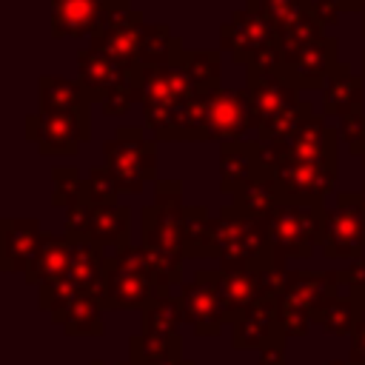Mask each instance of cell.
Instances as JSON below:
<instances>
[{"mask_svg": "<svg viewBox=\"0 0 365 365\" xmlns=\"http://www.w3.org/2000/svg\"><path fill=\"white\" fill-rule=\"evenodd\" d=\"M254 131L251 103L245 88H214L182 103L163 128L154 131V140H245Z\"/></svg>", "mask_w": 365, "mask_h": 365, "instance_id": "1", "label": "cell"}, {"mask_svg": "<svg viewBox=\"0 0 365 365\" xmlns=\"http://www.w3.org/2000/svg\"><path fill=\"white\" fill-rule=\"evenodd\" d=\"M160 297H168V291H163L154 262L143 245L140 248L125 245V248L114 251V257L106 259L103 285L97 291L100 305H106V308H148Z\"/></svg>", "mask_w": 365, "mask_h": 365, "instance_id": "2", "label": "cell"}, {"mask_svg": "<svg viewBox=\"0 0 365 365\" xmlns=\"http://www.w3.org/2000/svg\"><path fill=\"white\" fill-rule=\"evenodd\" d=\"M220 46L231 51L234 63L245 66V71H277L285 66L279 34L245 6L220 26Z\"/></svg>", "mask_w": 365, "mask_h": 365, "instance_id": "3", "label": "cell"}, {"mask_svg": "<svg viewBox=\"0 0 365 365\" xmlns=\"http://www.w3.org/2000/svg\"><path fill=\"white\" fill-rule=\"evenodd\" d=\"M185 51L188 48H182V43H177V48L171 51V57L163 66L148 68V80H145V91H143V125L151 131L163 128L165 120L191 97L208 94L200 88Z\"/></svg>", "mask_w": 365, "mask_h": 365, "instance_id": "4", "label": "cell"}, {"mask_svg": "<svg viewBox=\"0 0 365 365\" xmlns=\"http://www.w3.org/2000/svg\"><path fill=\"white\" fill-rule=\"evenodd\" d=\"M103 165L117 182L120 194H140L143 182L157 174V140L137 125H120L103 143Z\"/></svg>", "mask_w": 365, "mask_h": 365, "instance_id": "5", "label": "cell"}, {"mask_svg": "<svg viewBox=\"0 0 365 365\" xmlns=\"http://www.w3.org/2000/svg\"><path fill=\"white\" fill-rule=\"evenodd\" d=\"M325 220L328 208L325 205H297V202H282L268 220V242L271 251L285 262V259H308L314 248L325 242Z\"/></svg>", "mask_w": 365, "mask_h": 365, "instance_id": "6", "label": "cell"}, {"mask_svg": "<svg viewBox=\"0 0 365 365\" xmlns=\"http://www.w3.org/2000/svg\"><path fill=\"white\" fill-rule=\"evenodd\" d=\"M342 282L339 271H294L288 274L279 294V325L285 334H305L308 319L319 311V305L336 294Z\"/></svg>", "mask_w": 365, "mask_h": 365, "instance_id": "7", "label": "cell"}, {"mask_svg": "<svg viewBox=\"0 0 365 365\" xmlns=\"http://www.w3.org/2000/svg\"><path fill=\"white\" fill-rule=\"evenodd\" d=\"M214 245L222 262H259L271 254L268 225L259 217H248L234 205H222L214 217Z\"/></svg>", "mask_w": 365, "mask_h": 365, "instance_id": "8", "label": "cell"}, {"mask_svg": "<svg viewBox=\"0 0 365 365\" xmlns=\"http://www.w3.org/2000/svg\"><path fill=\"white\" fill-rule=\"evenodd\" d=\"M91 108L77 111H37L26 117V140L46 157H74L91 137Z\"/></svg>", "mask_w": 365, "mask_h": 365, "instance_id": "9", "label": "cell"}, {"mask_svg": "<svg viewBox=\"0 0 365 365\" xmlns=\"http://www.w3.org/2000/svg\"><path fill=\"white\" fill-rule=\"evenodd\" d=\"M131 231V211L120 202L91 205L77 202L66 211V237L71 242H97V245H114V251L128 245Z\"/></svg>", "mask_w": 365, "mask_h": 365, "instance_id": "10", "label": "cell"}, {"mask_svg": "<svg viewBox=\"0 0 365 365\" xmlns=\"http://www.w3.org/2000/svg\"><path fill=\"white\" fill-rule=\"evenodd\" d=\"M143 31H145L143 11L134 9L131 0H108L100 29L91 34V48L123 66L137 68Z\"/></svg>", "mask_w": 365, "mask_h": 365, "instance_id": "11", "label": "cell"}, {"mask_svg": "<svg viewBox=\"0 0 365 365\" xmlns=\"http://www.w3.org/2000/svg\"><path fill=\"white\" fill-rule=\"evenodd\" d=\"M336 160H322V163H305L285 157L279 160L274 171V182L282 194V202H297V205H322L325 197L334 191L336 182Z\"/></svg>", "mask_w": 365, "mask_h": 365, "instance_id": "12", "label": "cell"}, {"mask_svg": "<svg viewBox=\"0 0 365 365\" xmlns=\"http://www.w3.org/2000/svg\"><path fill=\"white\" fill-rule=\"evenodd\" d=\"M322 254L328 259H359L365 254V205L362 194L339 191L325 220Z\"/></svg>", "mask_w": 365, "mask_h": 365, "instance_id": "13", "label": "cell"}, {"mask_svg": "<svg viewBox=\"0 0 365 365\" xmlns=\"http://www.w3.org/2000/svg\"><path fill=\"white\" fill-rule=\"evenodd\" d=\"M180 308H182V319H188L200 336L220 334L222 319H228L220 297V271H197L194 279L182 285Z\"/></svg>", "mask_w": 365, "mask_h": 365, "instance_id": "14", "label": "cell"}, {"mask_svg": "<svg viewBox=\"0 0 365 365\" xmlns=\"http://www.w3.org/2000/svg\"><path fill=\"white\" fill-rule=\"evenodd\" d=\"M245 91H248V103H251V117H254V131L262 120L279 114L282 108L299 103V91L297 83L288 77L285 68L277 71H245Z\"/></svg>", "mask_w": 365, "mask_h": 365, "instance_id": "15", "label": "cell"}, {"mask_svg": "<svg viewBox=\"0 0 365 365\" xmlns=\"http://www.w3.org/2000/svg\"><path fill=\"white\" fill-rule=\"evenodd\" d=\"M182 211L185 205H145L143 208V248L182 262L185 257V242H182Z\"/></svg>", "mask_w": 365, "mask_h": 365, "instance_id": "16", "label": "cell"}, {"mask_svg": "<svg viewBox=\"0 0 365 365\" xmlns=\"http://www.w3.org/2000/svg\"><path fill=\"white\" fill-rule=\"evenodd\" d=\"M336 46H339L336 37L325 34L322 40H317V43L299 48V51L285 54L282 68L297 83V88H319L322 91V86L328 83V77L334 74V68L339 63L336 60Z\"/></svg>", "mask_w": 365, "mask_h": 365, "instance_id": "17", "label": "cell"}, {"mask_svg": "<svg viewBox=\"0 0 365 365\" xmlns=\"http://www.w3.org/2000/svg\"><path fill=\"white\" fill-rule=\"evenodd\" d=\"M0 234H3V268L6 271H29V265L34 262L46 234L40 228L37 220L31 217H6L0 222Z\"/></svg>", "mask_w": 365, "mask_h": 365, "instance_id": "18", "label": "cell"}, {"mask_svg": "<svg viewBox=\"0 0 365 365\" xmlns=\"http://www.w3.org/2000/svg\"><path fill=\"white\" fill-rule=\"evenodd\" d=\"M257 177H259L257 137L220 143V191L222 194L234 197L245 185H251Z\"/></svg>", "mask_w": 365, "mask_h": 365, "instance_id": "19", "label": "cell"}, {"mask_svg": "<svg viewBox=\"0 0 365 365\" xmlns=\"http://www.w3.org/2000/svg\"><path fill=\"white\" fill-rule=\"evenodd\" d=\"M137 68H140V66H137ZM137 68L123 66V63H117V60H111V57H106V54H100V51H94V48L77 51V80H80V86L88 91L91 103H100V106H103V100H106L131 71H137Z\"/></svg>", "mask_w": 365, "mask_h": 365, "instance_id": "20", "label": "cell"}, {"mask_svg": "<svg viewBox=\"0 0 365 365\" xmlns=\"http://www.w3.org/2000/svg\"><path fill=\"white\" fill-rule=\"evenodd\" d=\"M108 0H51V37H91Z\"/></svg>", "mask_w": 365, "mask_h": 365, "instance_id": "21", "label": "cell"}, {"mask_svg": "<svg viewBox=\"0 0 365 365\" xmlns=\"http://www.w3.org/2000/svg\"><path fill=\"white\" fill-rule=\"evenodd\" d=\"M288 157L305 160V163H322V160H336L339 154V128H331L322 114L311 117L302 123L288 140H285Z\"/></svg>", "mask_w": 365, "mask_h": 365, "instance_id": "22", "label": "cell"}, {"mask_svg": "<svg viewBox=\"0 0 365 365\" xmlns=\"http://www.w3.org/2000/svg\"><path fill=\"white\" fill-rule=\"evenodd\" d=\"M274 331H282L279 297H262L234 319V345L242 348V345L274 342Z\"/></svg>", "mask_w": 365, "mask_h": 365, "instance_id": "23", "label": "cell"}, {"mask_svg": "<svg viewBox=\"0 0 365 365\" xmlns=\"http://www.w3.org/2000/svg\"><path fill=\"white\" fill-rule=\"evenodd\" d=\"M359 108H365L362 106V77L354 74L348 63H336L334 74L322 86V114H334L342 120Z\"/></svg>", "mask_w": 365, "mask_h": 365, "instance_id": "24", "label": "cell"}, {"mask_svg": "<svg viewBox=\"0 0 365 365\" xmlns=\"http://www.w3.org/2000/svg\"><path fill=\"white\" fill-rule=\"evenodd\" d=\"M71 257H74V242H71L66 234H63V237L46 234V240H43V245H40L34 262H31L29 271H26V282H31V285H37V288L54 282L57 277L66 274V268L71 265Z\"/></svg>", "mask_w": 365, "mask_h": 365, "instance_id": "25", "label": "cell"}, {"mask_svg": "<svg viewBox=\"0 0 365 365\" xmlns=\"http://www.w3.org/2000/svg\"><path fill=\"white\" fill-rule=\"evenodd\" d=\"M37 100H40V111L91 108V97L80 86V80H68V77H57V74H43L37 80Z\"/></svg>", "mask_w": 365, "mask_h": 365, "instance_id": "26", "label": "cell"}, {"mask_svg": "<svg viewBox=\"0 0 365 365\" xmlns=\"http://www.w3.org/2000/svg\"><path fill=\"white\" fill-rule=\"evenodd\" d=\"M100 299L91 294L74 297L60 302L51 314L54 319L66 328V334H103V322H100Z\"/></svg>", "mask_w": 365, "mask_h": 365, "instance_id": "27", "label": "cell"}, {"mask_svg": "<svg viewBox=\"0 0 365 365\" xmlns=\"http://www.w3.org/2000/svg\"><path fill=\"white\" fill-rule=\"evenodd\" d=\"M182 242L185 257H217L214 245V217L205 205H185L182 211Z\"/></svg>", "mask_w": 365, "mask_h": 365, "instance_id": "28", "label": "cell"}, {"mask_svg": "<svg viewBox=\"0 0 365 365\" xmlns=\"http://www.w3.org/2000/svg\"><path fill=\"white\" fill-rule=\"evenodd\" d=\"M231 205L248 217H259L268 220L279 205H282V194L277 188V182L271 177H259L251 185H245L240 194L231 197Z\"/></svg>", "mask_w": 365, "mask_h": 365, "instance_id": "29", "label": "cell"}, {"mask_svg": "<svg viewBox=\"0 0 365 365\" xmlns=\"http://www.w3.org/2000/svg\"><path fill=\"white\" fill-rule=\"evenodd\" d=\"M134 365H182L180 339L174 334H143L131 339Z\"/></svg>", "mask_w": 365, "mask_h": 365, "instance_id": "30", "label": "cell"}, {"mask_svg": "<svg viewBox=\"0 0 365 365\" xmlns=\"http://www.w3.org/2000/svg\"><path fill=\"white\" fill-rule=\"evenodd\" d=\"M311 117H317V114H314V103L299 100V103L282 108L279 114L262 120L254 134H257V140H262V143H285V140H288L302 123H308Z\"/></svg>", "mask_w": 365, "mask_h": 365, "instance_id": "31", "label": "cell"}, {"mask_svg": "<svg viewBox=\"0 0 365 365\" xmlns=\"http://www.w3.org/2000/svg\"><path fill=\"white\" fill-rule=\"evenodd\" d=\"M245 9L259 14L277 34H282L311 11V0H245Z\"/></svg>", "mask_w": 365, "mask_h": 365, "instance_id": "32", "label": "cell"}, {"mask_svg": "<svg viewBox=\"0 0 365 365\" xmlns=\"http://www.w3.org/2000/svg\"><path fill=\"white\" fill-rule=\"evenodd\" d=\"M177 37L171 34V29L165 23H145V31H143V43H140V68H157L163 66L171 51L177 48Z\"/></svg>", "mask_w": 365, "mask_h": 365, "instance_id": "33", "label": "cell"}, {"mask_svg": "<svg viewBox=\"0 0 365 365\" xmlns=\"http://www.w3.org/2000/svg\"><path fill=\"white\" fill-rule=\"evenodd\" d=\"M51 205H60V208H74L80 200H83V177H80V168L77 165H54L51 168Z\"/></svg>", "mask_w": 365, "mask_h": 365, "instance_id": "34", "label": "cell"}, {"mask_svg": "<svg viewBox=\"0 0 365 365\" xmlns=\"http://www.w3.org/2000/svg\"><path fill=\"white\" fill-rule=\"evenodd\" d=\"M322 37H325V26L319 23V17H317L314 11H308L302 20H297L291 29H285V31L279 34L285 54L299 51V48H305V46H311V43H317V40H322Z\"/></svg>", "mask_w": 365, "mask_h": 365, "instance_id": "35", "label": "cell"}, {"mask_svg": "<svg viewBox=\"0 0 365 365\" xmlns=\"http://www.w3.org/2000/svg\"><path fill=\"white\" fill-rule=\"evenodd\" d=\"M117 182L114 177L108 174L106 165H94L83 182V202H91V205H106V202H117Z\"/></svg>", "mask_w": 365, "mask_h": 365, "instance_id": "36", "label": "cell"}, {"mask_svg": "<svg viewBox=\"0 0 365 365\" xmlns=\"http://www.w3.org/2000/svg\"><path fill=\"white\" fill-rule=\"evenodd\" d=\"M339 137L345 140L351 154H356V157L362 154V148H365V108L339 120Z\"/></svg>", "mask_w": 365, "mask_h": 365, "instance_id": "37", "label": "cell"}, {"mask_svg": "<svg viewBox=\"0 0 365 365\" xmlns=\"http://www.w3.org/2000/svg\"><path fill=\"white\" fill-rule=\"evenodd\" d=\"M311 11L319 17L322 26H331L345 14V6L342 0H311Z\"/></svg>", "mask_w": 365, "mask_h": 365, "instance_id": "38", "label": "cell"}, {"mask_svg": "<svg viewBox=\"0 0 365 365\" xmlns=\"http://www.w3.org/2000/svg\"><path fill=\"white\" fill-rule=\"evenodd\" d=\"M339 277H342V282H348L354 288V294L356 291H365V257L354 259L345 271H339Z\"/></svg>", "mask_w": 365, "mask_h": 365, "instance_id": "39", "label": "cell"}, {"mask_svg": "<svg viewBox=\"0 0 365 365\" xmlns=\"http://www.w3.org/2000/svg\"><path fill=\"white\" fill-rule=\"evenodd\" d=\"M354 302H356V322H354V342L365 345V291H356L354 294Z\"/></svg>", "mask_w": 365, "mask_h": 365, "instance_id": "40", "label": "cell"}, {"mask_svg": "<svg viewBox=\"0 0 365 365\" xmlns=\"http://www.w3.org/2000/svg\"><path fill=\"white\" fill-rule=\"evenodd\" d=\"M342 6H345V11H365V0H342Z\"/></svg>", "mask_w": 365, "mask_h": 365, "instance_id": "41", "label": "cell"}, {"mask_svg": "<svg viewBox=\"0 0 365 365\" xmlns=\"http://www.w3.org/2000/svg\"><path fill=\"white\" fill-rule=\"evenodd\" d=\"M359 194H362V205H365V182H362V191Z\"/></svg>", "mask_w": 365, "mask_h": 365, "instance_id": "42", "label": "cell"}, {"mask_svg": "<svg viewBox=\"0 0 365 365\" xmlns=\"http://www.w3.org/2000/svg\"><path fill=\"white\" fill-rule=\"evenodd\" d=\"M362 77H365V51H362Z\"/></svg>", "mask_w": 365, "mask_h": 365, "instance_id": "43", "label": "cell"}, {"mask_svg": "<svg viewBox=\"0 0 365 365\" xmlns=\"http://www.w3.org/2000/svg\"><path fill=\"white\" fill-rule=\"evenodd\" d=\"M362 34H365V11H362Z\"/></svg>", "mask_w": 365, "mask_h": 365, "instance_id": "44", "label": "cell"}, {"mask_svg": "<svg viewBox=\"0 0 365 365\" xmlns=\"http://www.w3.org/2000/svg\"><path fill=\"white\" fill-rule=\"evenodd\" d=\"M359 157H362V165H365V148H362V154H359Z\"/></svg>", "mask_w": 365, "mask_h": 365, "instance_id": "45", "label": "cell"}, {"mask_svg": "<svg viewBox=\"0 0 365 365\" xmlns=\"http://www.w3.org/2000/svg\"><path fill=\"white\" fill-rule=\"evenodd\" d=\"M334 365H342V362H334ZM354 365H365V362H354Z\"/></svg>", "mask_w": 365, "mask_h": 365, "instance_id": "46", "label": "cell"}, {"mask_svg": "<svg viewBox=\"0 0 365 365\" xmlns=\"http://www.w3.org/2000/svg\"><path fill=\"white\" fill-rule=\"evenodd\" d=\"M94 365H106V362H94Z\"/></svg>", "mask_w": 365, "mask_h": 365, "instance_id": "47", "label": "cell"}]
</instances>
